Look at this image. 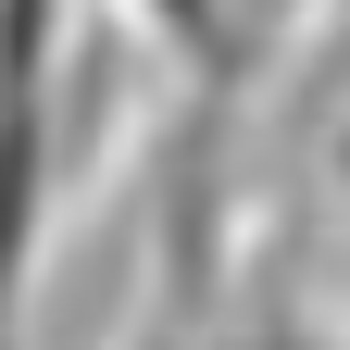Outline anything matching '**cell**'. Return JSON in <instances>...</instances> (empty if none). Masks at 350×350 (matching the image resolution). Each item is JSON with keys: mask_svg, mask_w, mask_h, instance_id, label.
<instances>
[{"mask_svg": "<svg viewBox=\"0 0 350 350\" xmlns=\"http://www.w3.org/2000/svg\"><path fill=\"white\" fill-rule=\"evenodd\" d=\"M51 175H63V0H0V350L25 325Z\"/></svg>", "mask_w": 350, "mask_h": 350, "instance_id": "cell-1", "label": "cell"}]
</instances>
